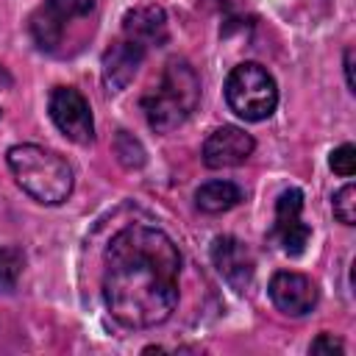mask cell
<instances>
[{
    "label": "cell",
    "instance_id": "19",
    "mask_svg": "<svg viewBox=\"0 0 356 356\" xmlns=\"http://www.w3.org/2000/svg\"><path fill=\"white\" fill-rule=\"evenodd\" d=\"M345 81H348V89L350 92H356V83H353V47H348L345 50Z\"/></svg>",
    "mask_w": 356,
    "mask_h": 356
},
{
    "label": "cell",
    "instance_id": "17",
    "mask_svg": "<svg viewBox=\"0 0 356 356\" xmlns=\"http://www.w3.org/2000/svg\"><path fill=\"white\" fill-rule=\"evenodd\" d=\"M328 167H331L337 175L350 178V175L356 172V147H353V145H339L337 150H331Z\"/></svg>",
    "mask_w": 356,
    "mask_h": 356
},
{
    "label": "cell",
    "instance_id": "7",
    "mask_svg": "<svg viewBox=\"0 0 356 356\" xmlns=\"http://www.w3.org/2000/svg\"><path fill=\"white\" fill-rule=\"evenodd\" d=\"M303 211V192L300 189H284L275 200V220L270 239L278 242V248L286 256H300L312 239V228L300 220Z\"/></svg>",
    "mask_w": 356,
    "mask_h": 356
},
{
    "label": "cell",
    "instance_id": "5",
    "mask_svg": "<svg viewBox=\"0 0 356 356\" xmlns=\"http://www.w3.org/2000/svg\"><path fill=\"white\" fill-rule=\"evenodd\" d=\"M95 11V0H44L28 22L31 39L44 53H58L75 19H86Z\"/></svg>",
    "mask_w": 356,
    "mask_h": 356
},
{
    "label": "cell",
    "instance_id": "18",
    "mask_svg": "<svg viewBox=\"0 0 356 356\" xmlns=\"http://www.w3.org/2000/svg\"><path fill=\"white\" fill-rule=\"evenodd\" d=\"M309 353H345V345H342V339H337L334 334H320V337L309 345Z\"/></svg>",
    "mask_w": 356,
    "mask_h": 356
},
{
    "label": "cell",
    "instance_id": "15",
    "mask_svg": "<svg viewBox=\"0 0 356 356\" xmlns=\"http://www.w3.org/2000/svg\"><path fill=\"white\" fill-rule=\"evenodd\" d=\"M114 153H117V159L122 161V167H128V170L145 164V150H142V145H139L128 131H120V134H117V139H114Z\"/></svg>",
    "mask_w": 356,
    "mask_h": 356
},
{
    "label": "cell",
    "instance_id": "11",
    "mask_svg": "<svg viewBox=\"0 0 356 356\" xmlns=\"http://www.w3.org/2000/svg\"><path fill=\"white\" fill-rule=\"evenodd\" d=\"M145 53L147 50L142 44H136V42H131L125 36L120 42H114L103 53V83H106V89L108 92H122L134 81Z\"/></svg>",
    "mask_w": 356,
    "mask_h": 356
},
{
    "label": "cell",
    "instance_id": "6",
    "mask_svg": "<svg viewBox=\"0 0 356 356\" xmlns=\"http://www.w3.org/2000/svg\"><path fill=\"white\" fill-rule=\"evenodd\" d=\"M47 111L56 128L75 145H92L95 142V120L89 100L72 89V86H56L47 97Z\"/></svg>",
    "mask_w": 356,
    "mask_h": 356
},
{
    "label": "cell",
    "instance_id": "3",
    "mask_svg": "<svg viewBox=\"0 0 356 356\" xmlns=\"http://www.w3.org/2000/svg\"><path fill=\"white\" fill-rule=\"evenodd\" d=\"M200 103V78L184 58H170L156 86L142 97V111L156 134H170L189 120Z\"/></svg>",
    "mask_w": 356,
    "mask_h": 356
},
{
    "label": "cell",
    "instance_id": "13",
    "mask_svg": "<svg viewBox=\"0 0 356 356\" xmlns=\"http://www.w3.org/2000/svg\"><path fill=\"white\" fill-rule=\"evenodd\" d=\"M239 200H242V189L231 181H209V184L197 186V192H195V203L206 214H222V211L234 209Z\"/></svg>",
    "mask_w": 356,
    "mask_h": 356
},
{
    "label": "cell",
    "instance_id": "12",
    "mask_svg": "<svg viewBox=\"0 0 356 356\" xmlns=\"http://www.w3.org/2000/svg\"><path fill=\"white\" fill-rule=\"evenodd\" d=\"M122 36L142 44L145 50L167 42V14L159 6H139L122 17Z\"/></svg>",
    "mask_w": 356,
    "mask_h": 356
},
{
    "label": "cell",
    "instance_id": "8",
    "mask_svg": "<svg viewBox=\"0 0 356 356\" xmlns=\"http://www.w3.org/2000/svg\"><path fill=\"white\" fill-rule=\"evenodd\" d=\"M211 264L217 267L222 281L236 292H245L253 281V273H256L253 253L236 236H217L211 242Z\"/></svg>",
    "mask_w": 356,
    "mask_h": 356
},
{
    "label": "cell",
    "instance_id": "10",
    "mask_svg": "<svg viewBox=\"0 0 356 356\" xmlns=\"http://www.w3.org/2000/svg\"><path fill=\"white\" fill-rule=\"evenodd\" d=\"M256 142L250 134H245L236 125H222L217 131L209 134V139L203 142V164L211 170H222V167H239L250 159Z\"/></svg>",
    "mask_w": 356,
    "mask_h": 356
},
{
    "label": "cell",
    "instance_id": "14",
    "mask_svg": "<svg viewBox=\"0 0 356 356\" xmlns=\"http://www.w3.org/2000/svg\"><path fill=\"white\" fill-rule=\"evenodd\" d=\"M25 256L19 248H0V289L11 292L22 275Z\"/></svg>",
    "mask_w": 356,
    "mask_h": 356
},
{
    "label": "cell",
    "instance_id": "4",
    "mask_svg": "<svg viewBox=\"0 0 356 356\" xmlns=\"http://www.w3.org/2000/svg\"><path fill=\"white\" fill-rule=\"evenodd\" d=\"M225 103L245 122L267 120L278 106V86L267 67L256 61L236 64L225 78Z\"/></svg>",
    "mask_w": 356,
    "mask_h": 356
},
{
    "label": "cell",
    "instance_id": "1",
    "mask_svg": "<svg viewBox=\"0 0 356 356\" xmlns=\"http://www.w3.org/2000/svg\"><path fill=\"white\" fill-rule=\"evenodd\" d=\"M181 253L156 225H128L103 256V300L125 328H153L178 306Z\"/></svg>",
    "mask_w": 356,
    "mask_h": 356
},
{
    "label": "cell",
    "instance_id": "9",
    "mask_svg": "<svg viewBox=\"0 0 356 356\" xmlns=\"http://www.w3.org/2000/svg\"><path fill=\"white\" fill-rule=\"evenodd\" d=\"M267 292L275 309L289 317H303L317 306V284L303 273H292V270L275 273L270 278Z\"/></svg>",
    "mask_w": 356,
    "mask_h": 356
},
{
    "label": "cell",
    "instance_id": "16",
    "mask_svg": "<svg viewBox=\"0 0 356 356\" xmlns=\"http://www.w3.org/2000/svg\"><path fill=\"white\" fill-rule=\"evenodd\" d=\"M334 217L342 222V225H353L356 222V186L353 184H345L337 195H334Z\"/></svg>",
    "mask_w": 356,
    "mask_h": 356
},
{
    "label": "cell",
    "instance_id": "2",
    "mask_svg": "<svg viewBox=\"0 0 356 356\" xmlns=\"http://www.w3.org/2000/svg\"><path fill=\"white\" fill-rule=\"evenodd\" d=\"M17 186L42 206H58L72 195L75 175L67 159L39 145H14L6 153Z\"/></svg>",
    "mask_w": 356,
    "mask_h": 356
}]
</instances>
